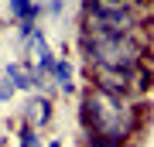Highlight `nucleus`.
I'll use <instances>...</instances> for the list:
<instances>
[{"mask_svg": "<svg viewBox=\"0 0 154 147\" xmlns=\"http://www.w3.org/2000/svg\"><path fill=\"white\" fill-rule=\"evenodd\" d=\"M7 79H11L17 89H31L34 82H38V75H31V72L21 69V65H11V69H7Z\"/></svg>", "mask_w": 154, "mask_h": 147, "instance_id": "7ed1b4c3", "label": "nucleus"}, {"mask_svg": "<svg viewBox=\"0 0 154 147\" xmlns=\"http://www.w3.org/2000/svg\"><path fill=\"white\" fill-rule=\"evenodd\" d=\"M21 147H41L38 133H34V130H24V133H21Z\"/></svg>", "mask_w": 154, "mask_h": 147, "instance_id": "0eeeda50", "label": "nucleus"}, {"mask_svg": "<svg viewBox=\"0 0 154 147\" xmlns=\"http://www.w3.org/2000/svg\"><path fill=\"white\" fill-rule=\"evenodd\" d=\"M51 75L58 79V86L65 89V93H72V82H69V79H72V69L65 65V62H55V69H51Z\"/></svg>", "mask_w": 154, "mask_h": 147, "instance_id": "39448f33", "label": "nucleus"}, {"mask_svg": "<svg viewBox=\"0 0 154 147\" xmlns=\"http://www.w3.org/2000/svg\"><path fill=\"white\" fill-rule=\"evenodd\" d=\"M86 120L93 123V130L99 137L123 140V133L130 130V109H127V103H120V96L96 89L86 96Z\"/></svg>", "mask_w": 154, "mask_h": 147, "instance_id": "f257e3e1", "label": "nucleus"}, {"mask_svg": "<svg viewBox=\"0 0 154 147\" xmlns=\"http://www.w3.org/2000/svg\"><path fill=\"white\" fill-rule=\"evenodd\" d=\"M34 11H38V7H34L31 0H11V14L14 17H31Z\"/></svg>", "mask_w": 154, "mask_h": 147, "instance_id": "423d86ee", "label": "nucleus"}, {"mask_svg": "<svg viewBox=\"0 0 154 147\" xmlns=\"http://www.w3.org/2000/svg\"><path fill=\"white\" fill-rule=\"evenodd\" d=\"M48 99H34V103L28 106V123H38V127H45L48 123Z\"/></svg>", "mask_w": 154, "mask_h": 147, "instance_id": "20e7f679", "label": "nucleus"}, {"mask_svg": "<svg viewBox=\"0 0 154 147\" xmlns=\"http://www.w3.org/2000/svg\"><path fill=\"white\" fill-rule=\"evenodd\" d=\"M48 147H62V144H58V140H55V144H48Z\"/></svg>", "mask_w": 154, "mask_h": 147, "instance_id": "6e6552de", "label": "nucleus"}, {"mask_svg": "<svg viewBox=\"0 0 154 147\" xmlns=\"http://www.w3.org/2000/svg\"><path fill=\"white\" fill-rule=\"evenodd\" d=\"M89 58H96L99 69H130L140 58V44L130 41V34H93L86 38Z\"/></svg>", "mask_w": 154, "mask_h": 147, "instance_id": "f03ea898", "label": "nucleus"}]
</instances>
